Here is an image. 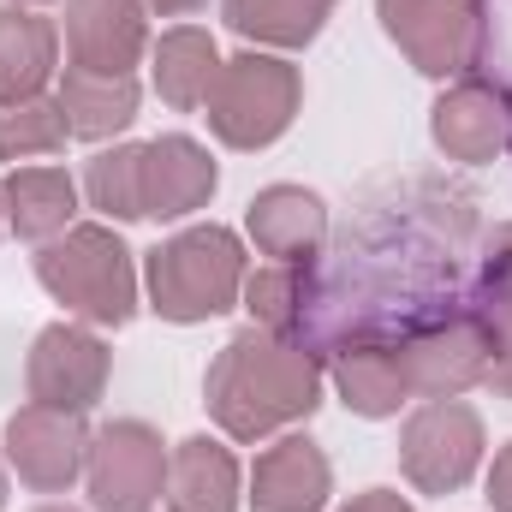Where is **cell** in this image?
I'll use <instances>...</instances> for the list:
<instances>
[{"instance_id":"cell-1","label":"cell","mask_w":512,"mask_h":512,"mask_svg":"<svg viewBox=\"0 0 512 512\" xmlns=\"http://www.w3.org/2000/svg\"><path fill=\"white\" fill-rule=\"evenodd\" d=\"M465 310H477L471 197L411 185L298 262V322L286 340L310 358H340L358 346H405Z\"/></svg>"},{"instance_id":"cell-2","label":"cell","mask_w":512,"mask_h":512,"mask_svg":"<svg viewBox=\"0 0 512 512\" xmlns=\"http://www.w3.org/2000/svg\"><path fill=\"white\" fill-rule=\"evenodd\" d=\"M203 405L233 441H262L322 405V364L268 328H245L215 352Z\"/></svg>"},{"instance_id":"cell-3","label":"cell","mask_w":512,"mask_h":512,"mask_svg":"<svg viewBox=\"0 0 512 512\" xmlns=\"http://www.w3.org/2000/svg\"><path fill=\"white\" fill-rule=\"evenodd\" d=\"M36 280L84 322L120 328L137 310V274L131 251L108 227H66L60 239H48L36 256Z\"/></svg>"},{"instance_id":"cell-4","label":"cell","mask_w":512,"mask_h":512,"mask_svg":"<svg viewBox=\"0 0 512 512\" xmlns=\"http://www.w3.org/2000/svg\"><path fill=\"white\" fill-rule=\"evenodd\" d=\"M245 292V251L227 227H191L149 251V298L167 322H209Z\"/></svg>"},{"instance_id":"cell-5","label":"cell","mask_w":512,"mask_h":512,"mask_svg":"<svg viewBox=\"0 0 512 512\" xmlns=\"http://www.w3.org/2000/svg\"><path fill=\"white\" fill-rule=\"evenodd\" d=\"M304 102V84L286 60L274 54H239V60H221V78L209 90V131L233 149H262L274 143L280 131L292 126Z\"/></svg>"},{"instance_id":"cell-6","label":"cell","mask_w":512,"mask_h":512,"mask_svg":"<svg viewBox=\"0 0 512 512\" xmlns=\"http://www.w3.org/2000/svg\"><path fill=\"white\" fill-rule=\"evenodd\" d=\"M387 36L423 78H459L483 48V0H376Z\"/></svg>"},{"instance_id":"cell-7","label":"cell","mask_w":512,"mask_h":512,"mask_svg":"<svg viewBox=\"0 0 512 512\" xmlns=\"http://www.w3.org/2000/svg\"><path fill=\"white\" fill-rule=\"evenodd\" d=\"M399 465L423 495L465 489L483 465V417L465 399H429L399 435Z\"/></svg>"},{"instance_id":"cell-8","label":"cell","mask_w":512,"mask_h":512,"mask_svg":"<svg viewBox=\"0 0 512 512\" xmlns=\"http://www.w3.org/2000/svg\"><path fill=\"white\" fill-rule=\"evenodd\" d=\"M393 358H399V376H405V387H411L417 399H459L465 387L489 382V364H495V322H489L483 304H477V310H465V316H453V322H441V328H429V334L393 346Z\"/></svg>"},{"instance_id":"cell-9","label":"cell","mask_w":512,"mask_h":512,"mask_svg":"<svg viewBox=\"0 0 512 512\" xmlns=\"http://www.w3.org/2000/svg\"><path fill=\"white\" fill-rule=\"evenodd\" d=\"M84 477H90L96 512H149L167 483L161 435L149 423H108L102 435H90Z\"/></svg>"},{"instance_id":"cell-10","label":"cell","mask_w":512,"mask_h":512,"mask_svg":"<svg viewBox=\"0 0 512 512\" xmlns=\"http://www.w3.org/2000/svg\"><path fill=\"white\" fill-rule=\"evenodd\" d=\"M6 459L18 465V477L42 495H60L78 483L84 459H90V435H84V411H54V405H24L6 423Z\"/></svg>"},{"instance_id":"cell-11","label":"cell","mask_w":512,"mask_h":512,"mask_svg":"<svg viewBox=\"0 0 512 512\" xmlns=\"http://www.w3.org/2000/svg\"><path fill=\"white\" fill-rule=\"evenodd\" d=\"M24 382L36 405H54V411H90L108 387V346L90 334V328H72V322H54L36 334L30 346V364H24Z\"/></svg>"},{"instance_id":"cell-12","label":"cell","mask_w":512,"mask_h":512,"mask_svg":"<svg viewBox=\"0 0 512 512\" xmlns=\"http://www.w3.org/2000/svg\"><path fill=\"white\" fill-rule=\"evenodd\" d=\"M143 6L137 0H66V54L78 72L131 78L143 60Z\"/></svg>"},{"instance_id":"cell-13","label":"cell","mask_w":512,"mask_h":512,"mask_svg":"<svg viewBox=\"0 0 512 512\" xmlns=\"http://www.w3.org/2000/svg\"><path fill=\"white\" fill-rule=\"evenodd\" d=\"M429 131H435V143H441L453 161L483 167V161H495V155L512 149V108L489 78H465V84H453V90L435 102Z\"/></svg>"},{"instance_id":"cell-14","label":"cell","mask_w":512,"mask_h":512,"mask_svg":"<svg viewBox=\"0 0 512 512\" xmlns=\"http://www.w3.org/2000/svg\"><path fill=\"white\" fill-rule=\"evenodd\" d=\"M137 179H143V221H149V215H155V221H179V215H191V209L209 203V191H215V161H209V149L191 143V137H155V143H143Z\"/></svg>"},{"instance_id":"cell-15","label":"cell","mask_w":512,"mask_h":512,"mask_svg":"<svg viewBox=\"0 0 512 512\" xmlns=\"http://www.w3.org/2000/svg\"><path fill=\"white\" fill-rule=\"evenodd\" d=\"M334 489V471L322 459L316 441L304 435H286L274 441L251 471V507L256 512H316Z\"/></svg>"},{"instance_id":"cell-16","label":"cell","mask_w":512,"mask_h":512,"mask_svg":"<svg viewBox=\"0 0 512 512\" xmlns=\"http://www.w3.org/2000/svg\"><path fill=\"white\" fill-rule=\"evenodd\" d=\"M251 239L262 256L280 262H310L328 239V209L304 185H268L251 203Z\"/></svg>"},{"instance_id":"cell-17","label":"cell","mask_w":512,"mask_h":512,"mask_svg":"<svg viewBox=\"0 0 512 512\" xmlns=\"http://www.w3.org/2000/svg\"><path fill=\"white\" fill-rule=\"evenodd\" d=\"M167 507L173 512H239V465L221 441H179L167 459Z\"/></svg>"},{"instance_id":"cell-18","label":"cell","mask_w":512,"mask_h":512,"mask_svg":"<svg viewBox=\"0 0 512 512\" xmlns=\"http://www.w3.org/2000/svg\"><path fill=\"white\" fill-rule=\"evenodd\" d=\"M54 54H60V36L48 18H36L24 6H0V108L42 96Z\"/></svg>"},{"instance_id":"cell-19","label":"cell","mask_w":512,"mask_h":512,"mask_svg":"<svg viewBox=\"0 0 512 512\" xmlns=\"http://www.w3.org/2000/svg\"><path fill=\"white\" fill-rule=\"evenodd\" d=\"M215 78H221V54H215L209 30L179 24V30H167L155 42V90H161L167 108H179V114L203 108L209 90H215Z\"/></svg>"},{"instance_id":"cell-20","label":"cell","mask_w":512,"mask_h":512,"mask_svg":"<svg viewBox=\"0 0 512 512\" xmlns=\"http://www.w3.org/2000/svg\"><path fill=\"white\" fill-rule=\"evenodd\" d=\"M6 221L18 239H60L72 209H78V185L66 167H18L0 191Z\"/></svg>"},{"instance_id":"cell-21","label":"cell","mask_w":512,"mask_h":512,"mask_svg":"<svg viewBox=\"0 0 512 512\" xmlns=\"http://www.w3.org/2000/svg\"><path fill=\"white\" fill-rule=\"evenodd\" d=\"M60 114H66L72 137H114V131H126L137 120V84L72 66L60 78Z\"/></svg>"},{"instance_id":"cell-22","label":"cell","mask_w":512,"mask_h":512,"mask_svg":"<svg viewBox=\"0 0 512 512\" xmlns=\"http://www.w3.org/2000/svg\"><path fill=\"white\" fill-rule=\"evenodd\" d=\"M227 24L245 42H268V48H304L322 36V24L334 18V0H221Z\"/></svg>"},{"instance_id":"cell-23","label":"cell","mask_w":512,"mask_h":512,"mask_svg":"<svg viewBox=\"0 0 512 512\" xmlns=\"http://www.w3.org/2000/svg\"><path fill=\"white\" fill-rule=\"evenodd\" d=\"M334 387H340V399H346L358 417H393V411L411 399V387H405V376H399L393 346H358V352H340V358H334Z\"/></svg>"},{"instance_id":"cell-24","label":"cell","mask_w":512,"mask_h":512,"mask_svg":"<svg viewBox=\"0 0 512 512\" xmlns=\"http://www.w3.org/2000/svg\"><path fill=\"white\" fill-rule=\"evenodd\" d=\"M66 114H60V102H42V96H30V102H6L0 108V161H24V155H60L66 149Z\"/></svg>"},{"instance_id":"cell-25","label":"cell","mask_w":512,"mask_h":512,"mask_svg":"<svg viewBox=\"0 0 512 512\" xmlns=\"http://www.w3.org/2000/svg\"><path fill=\"white\" fill-rule=\"evenodd\" d=\"M137 167H143V149H137V143L102 149V155L90 161L84 191H90V203H96L102 215H114V221H143V179H137Z\"/></svg>"},{"instance_id":"cell-26","label":"cell","mask_w":512,"mask_h":512,"mask_svg":"<svg viewBox=\"0 0 512 512\" xmlns=\"http://www.w3.org/2000/svg\"><path fill=\"white\" fill-rule=\"evenodd\" d=\"M245 310H251L256 328L268 334H292L298 322V262H280V268H256L245 274Z\"/></svg>"},{"instance_id":"cell-27","label":"cell","mask_w":512,"mask_h":512,"mask_svg":"<svg viewBox=\"0 0 512 512\" xmlns=\"http://www.w3.org/2000/svg\"><path fill=\"white\" fill-rule=\"evenodd\" d=\"M477 304L483 316H512V221L477 245Z\"/></svg>"},{"instance_id":"cell-28","label":"cell","mask_w":512,"mask_h":512,"mask_svg":"<svg viewBox=\"0 0 512 512\" xmlns=\"http://www.w3.org/2000/svg\"><path fill=\"white\" fill-rule=\"evenodd\" d=\"M495 322V364H489V382L512 399V316H489Z\"/></svg>"},{"instance_id":"cell-29","label":"cell","mask_w":512,"mask_h":512,"mask_svg":"<svg viewBox=\"0 0 512 512\" xmlns=\"http://www.w3.org/2000/svg\"><path fill=\"white\" fill-rule=\"evenodd\" d=\"M489 501L495 512H512V447L495 453V471H489Z\"/></svg>"},{"instance_id":"cell-30","label":"cell","mask_w":512,"mask_h":512,"mask_svg":"<svg viewBox=\"0 0 512 512\" xmlns=\"http://www.w3.org/2000/svg\"><path fill=\"white\" fill-rule=\"evenodd\" d=\"M340 512H417V507L399 501V495H387V489H370V495H352Z\"/></svg>"},{"instance_id":"cell-31","label":"cell","mask_w":512,"mask_h":512,"mask_svg":"<svg viewBox=\"0 0 512 512\" xmlns=\"http://www.w3.org/2000/svg\"><path fill=\"white\" fill-rule=\"evenodd\" d=\"M137 6H149V12H161V18H179V12H197L203 0H137Z\"/></svg>"},{"instance_id":"cell-32","label":"cell","mask_w":512,"mask_h":512,"mask_svg":"<svg viewBox=\"0 0 512 512\" xmlns=\"http://www.w3.org/2000/svg\"><path fill=\"white\" fill-rule=\"evenodd\" d=\"M0 507H6V471H0Z\"/></svg>"},{"instance_id":"cell-33","label":"cell","mask_w":512,"mask_h":512,"mask_svg":"<svg viewBox=\"0 0 512 512\" xmlns=\"http://www.w3.org/2000/svg\"><path fill=\"white\" fill-rule=\"evenodd\" d=\"M36 512H72V507H36Z\"/></svg>"},{"instance_id":"cell-34","label":"cell","mask_w":512,"mask_h":512,"mask_svg":"<svg viewBox=\"0 0 512 512\" xmlns=\"http://www.w3.org/2000/svg\"><path fill=\"white\" fill-rule=\"evenodd\" d=\"M0 227H6V203H0Z\"/></svg>"}]
</instances>
